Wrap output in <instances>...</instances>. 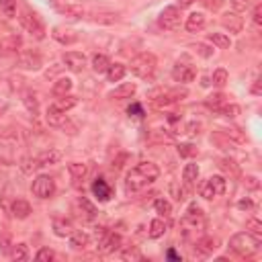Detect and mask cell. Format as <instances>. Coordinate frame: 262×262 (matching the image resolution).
<instances>
[{"instance_id":"35","label":"cell","mask_w":262,"mask_h":262,"mask_svg":"<svg viewBox=\"0 0 262 262\" xmlns=\"http://www.w3.org/2000/svg\"><path fill=\"white\" fill-rule=\"evenodd\" d=\"M166 234V221L164 219H154L150 223V238L152 240H158V238H162Z\"/></svg>"},{"instance_id":"42","label":"cell","mask_w":262,"mask_h":262,"mask_svg":"<svg viewBox=\"0 0 262 262\" xmlns=\"http://www.w3.org/2000/svg\"><path fill=\"white\" fill-rule=\"evenodd\" d=\"M121 258L123 260H145L143 254L138 250V246H129V248H125L123 252H121Z\"/></svg>"},{"instance_id":"22","label":"cell","mask_w":262,"mask_h":262,"mask_svg":"<svg viewBox=\"0 0 262 262\" xmlns=\"http://www.w3.org/2000/svg\"><path fill=\"white\" fill-rule=\"evenodd\" d=\"M211 142H213L215 145H217V147H221V150H230V152L238 147V143H236L234 140L227 138V135H225L223 131H215V133L211 135Z\"/></svg>"},{"instance_id":"40","label":"cell","mask_w":262,"mask_h":262,"mask_svg":"<svg viewBox=\"0 0 262 262\" xmlns=\"http://www.w3.org/2000/svg\"><path fill=\"white\" fill-rule=\"evenodd\" d=\"M227 78H230V76H227V70H225V68H217V70L213 72L211 80H213V84L217 86V88H223V86L227 84Z\"/></svg>"},{"instance_id":"12","label":"cell","mask_w":262,"mask_h":262,"mask_svg":"<svg viewBox=\"0 0 262 262\" xmlns=\"http://www.w3.org/2000/svg\"><path fill=\"white\" fill-rule=\"evenodd\" d=\"M98 252L100 254H111V252H115V250L121 246V236L119 234H113V232H102L98 238Z\"/></svg>"},{"instance_id":"2","label":"cell","mask_w":262,"mask_h":262,"mask_svg":"<svg viewBox=\"0 0 262 262\" xmlns=\"http://www.w3.org/2000/svg\"><path fill=\"white\" fill-rule=\"evenodd\" d=\"M230 248L234 250V252L240 254V256H250V254H254L256 250L260 248V238L248 234V232H240V234L232 236Z\"/></svg>"},{"instance_id":"26","label":"cell","mask_w":262,"mask_h":262,"mask_svg":"<svg viewBox=\"0 0 262 262\" xmlns=\"http://www.w3.org/2000/svg\"><path fill=\"white\" fill-rule=\"evenodd\" d=\"M125 74H127V68H125L123 64H111L109 70H107L109 82H119V80H123Z\"/></svg>"},{"instance_id":"17","label":"cell","mask_w":262,"mask_h":262,"mask_svg":"<svg viewBox=\"0 0 262 262\" xmlns=\"http://www.w3.org/2000/svg\"><path fill=\"white\" fill-rule=\"evenodd\" d=\"M205 25H207V19H205L203 13H192L187 17V23H185V27L189 33H199Z\"/></svg>"},{"instance_id":"15","label":"cell","mask_w":262,"mask_h":262,"mask_svg":"<svg viewBox=\"0 0 262 262\" xmlns=\"http://www.w3.org/2000/svg\"><path fill=\"white\" fill-rule=\"evenodd\" d=\"M221 25L230 31V33H240L244 29V21L238 13H225L221 17Z\"/></svg>"},{"instance_id":"29","label":"cell","mask_w":262,"mask_h":262,"mask_svg":"<svg viewBox=\"0 0 262 262\" xmlns=\"http://www.w3.org/2000/svg\"><path fill=\"white\" fill-rule=\"evenodd\" d=\"M203 221V209L197 207L195 203L189 205V209H187V215H185V223H192V225H197Z\"/></svg>"},{"instance_id":"23","label":"cell","mask_w":262,"mask_h":262,"mask_svg":"<svg viewBox=\"0 0 262 262\" xmlns=\"http://www.w3.org/2000/svg\"><path fill=\"white\" fill-rule=\"evenodd\" d=\"M53 232H55V236H60V238L70 236V234L74 232L72 221H70V219H66V217H58V219H53Z\"/></svg>"},{"instance_id":"60","label":"cell","mask_w":262,"mask_h":262,"mask_svg":"<svg viewBox=\"0 0 262 262\" xmlns=\"http://www.w3.org/2000/svg\"><path fill=\"white\" fill-rule=\"evenodd\" d=\"M192 2H197V0H178V8H187V6H191Z\"/></svg>"},{"instance_id":"16","label":"cell","mask_w":262,"mask_h":262,"mask_svg":"<svg viewBox=\"0 0 262 262\" xmlns=\"http://www.w3.org/2000/svg\"><path fill=\"white\" fill-rule=\"evenodd\" d=\"M93 195L98 199V201H109L111 195H113V191L109 187V182L105 178H96L93 182Z\"/></svg>"},{"instance_id":"55","label":"cell","mask_w":262,"mask_h":262,"mask_svg":"<svg viewBox=\"0 0 262 262\" xmlns=\"http://www.w3.org/2000/svg\"><path fill=\"white\" fill-rule=\"evenodd\" d=\"M252 19H254V23H256L258 27L262 25V6H260V4L254 6V15H252Z\"/></svg>"},{"instance_id":"62","label":"cell","mask_w":262,"mask_h":262,"mask_svg":"<svg viewBox=\"0 0 262 262\" xmlns=\"http://www.w3.org/2000/svg\"><path fill=\"white\" fill-rule=\"evenodd\" d=\"M168 258H170V260H178V256H176L174 250H168Z\"/></svg>"},{"instance_id":"19","label":"cell","mask_w":262,"mask_h":262,"mask_svg":"<svg viewBox=\"0 0 262 262\" xmlns=\"http://www.w3.org/2000/svg\"><path fill=\"white\" fill-rule=\"evenodd\" d=\"M10 211H13V215L17 219H27L31 215V205L25 199H17V201H13V205H10Z\"/></svg>"},{"instance_id":"56","label":"cell","mask_w":262,"mask_h":262,"mask_svg":"<svg viewBox=\"0 0 262 262\" xmlns=\"http://www.w3.org/2000/svg\"><path fill=\"white\" fill-rule=\"evenodd\" d=\"M201 2L207 8H211V10H217L221 6V0H201Z\"/></svg>"},{"instance_id":"5","label":"cell","mask_w":262,"mask_h":262,"mask_svg":"<svg viewBox=\"0 0 262 262\" xmlns=\"http://www.w3.org/2000/svg\"><path fill=\"white\" fill-rule=\"evenodd\" d=\"M51 6L58 10L60 15L70 17V19H82L86 17V10L82 4L72 2V0H51Z\"/></svg>"},{"instance_id":"41","label":"cell","mask_w":262,"mask_h":262,"mask_svg":"<svg viewBox=\"0 0 262 262\" xmlns=\"http://www.w3.org/2000/svg\"><path fill=\"white\" fill-rule=\"evenodd\" d=\"M154 209L162 215V217H168L170 213H172V205H170V201H166V199H156V203H154Z\"/></svg>"},{"instance_id":"1","label":"cell","mask_w":262,"mask_h":262,"mask_svg":"<svg viewBox=\"0 0 262 262\" xmlns=\"http://www.w3.org/2000/svg\"><path fill=\"white\" fill-rule=\"evenodd\" d=\"M160 176V168L154 162H140L135 168H131L125 178V191L127 192H138L142 189H145L147 185H152L154 180H158Z\"/></svg>"},{"instance_id":"37","label":"cell","mask_w":262,"mask_h":262,"mask_svg":"<svg viewBox=\"0 0 262 262\" xmlns=\"http://www.w3.org/2000/svg\"><path fill=\"white\" fill-rule=\"evenodd\" d=\"M223 102H227V96L223 95V93H215V95H209L207 96V100H205V105L207 107H211L213 111H217Z\"/></svg>"},{"instance_id":"13","label":"cell","mask_w":262,"mask_h":262,"mask_svg":"<svg viewBox=\"0 0 262 262\" xmlns=\"http://www.w3.org/2000/svg\"><path fill=\"white\" fill-rule=\"evenodd\" d=\"M172 78L176 82H182V84H189L192 82L197 78V70H195V66H191V64H176L172 68Z\"/></svg>"},{"instance_id":"45","label":"cell","mask_w":262,"mask_h":262,"mask_svg":"<svg viewBox=\"0 0 262 262\" xmlns=\"http://www.w3.org/2000/svg\"><path fill=\"white\" fill-rule=\"evenodd\" d=\"M246 230H248V234H252V236L260 238V236H262V223H260V219H256V217L248 219V221H246Z\"/></svg>"},{"instance_id":"25","label":"cell","mask_w":262,"mask_h":262,"mask_svg":"<svg viewBox=\"0 0 262 262\" xmlns=\"http://www.w3.org/2000/svg\"><path fill=\"white\" fill-rule=\"evenodd\" d=\"M88 19L93 23H98V25H113V23L119 21V15H115V13H90Z\"/></svg>"},{"instance_id":"51","label":"cell","mask_w":262,"mask_h":262,"mask_svg":"<svg viewBox=\"0 0 262 262\" xmlns=\"http://www.w3.org/2000/svg\"><path fill=\"white\" fill-rule=\"evenodd\" d=\"M219 166H221L223 170H227V172H232V174H238V172H240V168H238V164H236L234 160H230V158H225V160H221V162H219Z\"/></svg>"},{"instance_id":"9","label":"cell","mask_w":262,"mask_h":262,"mask_svg":"<svg viewBox=\"0 0 262 262\" xmlns=\"http://www.w3.org/2000/svg\"><path fill=\"white\" fill-rule=\"evenodd\" d=\"M21 25L25 27L35 39H43L45 37V27H43V23L37 19V15H31V13H27V10H23L21 13Z\"/></svg>"},{"instance_id":"31","label":"cell","mask_w":262,"mask_h":262,"mask_svg":"<svg viewBox=\"0 0 262 262\" xmlns=\"http://www.w3.org/2000/svg\"><path fill=\"white\" fill-rule=\"evenodd\" d=\"M23 102H25V107L33 113V115H37V111H39V98H37V95L33 93V90H25V93H23Z\"/></svg>"},{"instance_id":"57","label":"cell","mask_w":262,"mask_h":262,"mask_svg":"<svg viewBox=\"0 0 262 262\" xmlns=\"http://www.w3.org/2000/svg\"><path fill=\"white\" fill-rule=\"evenodd\" d=\"M199 129H201V123H189L187 125V133H191V135H197Z\"/></svg>"},{"instance_id":"59","label":"cell","mask_w":262,"mask_h":262,"mask_svg":"<svg viewBox=\"0 0 262 262\" xmlns=\"http://www.w3.org/2000/svg\"><path fill=\"white\" fill-rule=\"evenodd\" d=\"M238 207H240V209H254V203L250 199H244V201L238 203Z\"/></svg>"},{"instance_id":"38","label":"cell","mask_w":262,"mask_h":262,"mask_svg":"<svg viewBox=\"0 0 262 262\" xmlns=\"http://www.w3.org/2000/svg\"><path fill=\"white\" fill-rule=\"evenodd\" d=\"M197 178H199V166L197 164H187L185 170H182V180L191 185V182H195Z\"/></svg>"},{"instance_id":"6","label":"cell","mask_w":262,"mask_h":262,"mask_svg":"<svg viewBox=\"0 0 262 262\" xmlns=\"http://www.w3.org/2000/svg\"><path fill=\"white\" fill-rule=\"evenodd\" d=\"M31 191H33V195L39 197V199H49V197H53V192H55V182H53L51 176L41 174V176H37L35 180H33Z\"/></svg>"},{"instance_id":"36","label":"cell","mask_w":262,"mask_h":262,"mask_svg":"<svg viewBox=\"0 0 262 262\" xmlns=\"http://www.w3.org/2000/svg\"><path fill=\"white\" fill-rule=\"evenodd\" d=\"M209 41H211L213 45H217L219 49H227V48L232 45L230 37L223 35V33H209Z\"/></svg>"},{"instance_id":"61","label":"cell","mask_w":262,"mask_h":262,"mask_svg":"<svg viewBox=\"0 0 262 262\" xmlns=\"http://www.w3.org/2000/svg\"><path fill=\"white\" fill-rule=\"evenodd\" d=\"M252 93H254V95H260V93H262V88H260V80H254V86H252Z\"/></svg>"},{"instance_id":"34","label":"cell","mask_w":262,"mask_h":262,"mask_svg":"<svg viewBox=\"0 0 262 262\" xmlns=\"http://www.w3.org/2000/svg\"><path fill=\"white\" fill-rule=\"evenodd\" d=\"M76 102H78V98L76 96H72V95H62L58 100H55V109H60V111H70L72 107H76Z\"/></svg>"},{"instance_id":"46","label":"cell","mask_w":262,"mask_h":262,"mask_svg":"<svg viewBox=\"0 0 262 262\" xmlns=\"http://www.w3.org/2000/svg\"><path fill=\"white\" fill-rule=\"evenodd\" d=\"M217 113H219V115H223V117H236L238 113H240V107H238V105H227V102H223V105L217 109Z\"/></svg>"},{"instance_id":"18","label":"cell","mask_w":262,"mask_h":262,"mask_svg":"<svg viewBox=\"0 0 262 262\" xmlns=\"http://www.w3.org/2000/svg\"><path fill=\"white\" fill-rule=\"evenodd\" d=\"M51 35H53L55 41H60L62 45H72V43L78 41V35H76L74 31H70V29H60V27H55Z\"/></svg>"},{"instance_id":"54","label":"cell","mask_w":262,"mask_h":262,"mask_svg":"<svg viewBox=\"0 0 262 262\" xmlns=\"http://www.w3.org/2000/svg\"><path fill=\"white\" fill-rule=\"evenodd\" d=\"M244 187L250 189V191H256V189L260 187V182H258L256 176H246V178H244Z\"/></svg>"},{"instance_id":"27","label":"cell","mask_w":262,"mask_h":262,"mask_svg":"<svg viewBox=\"0 0 262 262\" xmlns=\"http://www.w3.org/2000/svg\"><path fill=\"white\" fill-rule=\"evenodd\" d=\"M88 244H90L88 234H84V232H72L70 234V246L74 250H84Z\"/></svg>"},{"instance_id":"44","label":"cell","mask_w":262,"mask_h":262,"mask_svg":"<svg viewBox=\"0 0 262 262\" xmlns=\"http://www.w3.org/2000/svg\"><path fill=\"white\" fill-rule=\"evenodd\" d=\"M199 195H201L203 199H207V201L215 199V191H213V187L209 185V178H207V180H203L201 185H199Z\"/></svg>"},{"instance_id":"47","label":"cell","mask_w":262,"mask_h":262,"mask_svg":"<svg viewBox=\"0 0 262 262\" xmlns=\"http://www.w3.org/2000/svg\"><path fill=\"white\" fill-rule=\"evenodd\" d=\"M176 150H178V154H180L182 158H192V156H197V152H199L192 143H180Z\"/></svg>"},{"instance_id":"14","label":"cell","mask_w":262,"mask_h":262,"mask_svg":"<svg viewBox=\"0 0 262 262\" xmlns=\"http://www.w3.org/2000/svg\"><path fill=\"white\" fill-rule=\"evenodd\" d=\"M64 64H66L68 70H72V72H82L84 66H86V58H84V53L68 51V53H64Z\"/></svg>"},{"instance_id":"33","label":"cell","mask_w":262,"mask_h":262,"mask_svg":"<svg viewBox=\"0 0 262 262\" xmlns=\"http://www.w3.org/2000/svg\"><path fill=\"white\" fill-rule=\"evenodd\" d=\"M109 66H111V60L107 58V55H102V53H96L95 58H93V70L96 74H102V72H107L109 70Z\"/></svg>"},{"instance_id":"10","label":"cell","mask_w":262,"mask_h":262,"mask_svg":"<svg viewBox=\"0 0 262 262\" xmlns=\"http://www.w3.org/2000/svg\"><path fill=\"white\" fill-rule=\"evenodd\" d=\"M72 211H74V215L78 219H82V221H93L95 217H96V207L93 203H90L88 199H84V197H80V199H76L74 201V205H72Z\"/></svg>"},{"instance_id":"21","label":"cell","mask_w":262,"mask_h":262,"mask_svg":"<svg viewBox=\"0 0 262 262\" xmlns=\"http://www.w3.org/2000/svg\"><path fill=\"white\" fill-rule=\"evenodd\" d=\"M21 45H23V39L19 35H8L4 39H0V51H4V53H15L21 49Z\"/></svg>"},{"instance_id":"53","label":"cell","mask_w":262,"mask_h":262,"mask_svg":"<svg viewBox=\"0 0 262 262\" xmlns=\"http://www.w3.org/2000/svg\"><path fill=\"white\" fill-rule=\"evenodd\" d=\"M232 6L236 13H244V10L250 6V0H232Z\"/></svg>"},{"instance_id":"3","label":"cell","mask_w":262,"mask_h":262,"mask_svg":"<svg viewBox=\"0 0 262 262\" xmlns=\"http://www.w3.org/2000/svg\"><path fill=\"white\" fill-rule=\"evenodd\" d=\"M129 66H131V72H133L135 76H140V78H152L154 72H156L158 60H156L154 53L143 51V53H140V55H135Z\"/></svg>"},{"instance_id":"7","label":"cell","mask_w":262,"mask_h":262,"mask_svg":"<svg viewBox=\"0 0 262 262\" xmlns=\"http://www.w3.org/2000/svg\"><path fill=\"white\" fill-rule=\"evenodd\" d=\"M158 25L164 31H174L180 27V8L178 6H166L160 17H158Z\"/></svg>"},{"instance_id":"11","label":"cell","mask_w":262,"mask_h":262,"mask_svg":"<svg viewBox=\"0 0 262 262\" xmlns=\"http://www.w3.org/2000/svg\"><path fill=\"white\" fill-rule=\"evenodd\" d=\"M17 66L23 68V70H39V68L43 66V58H41V53H37V51L25 49V51L19 53Z\"/></svg>"},{"instance_id":"39","label":"cell","mask_w":262,"mask_h":262,"mask_svg":"<svg viewBox=\"0 0 262 262\" xmlns=\"http://www.w3.org/2000/svg\"><path fill=\"white\" fill-rule=\"evenodd\" d=\"M209 185H211V187H213V191H215V197L223 195L225 189H227V182H225V178H223V176H211V178H209Z\"/></svg>"},{"instance_id":"58","label":"cell","mask_w":262,"mask_h":262,"mask_svg":"<svg viewBox=\"0 0 262 262\" xmlns=\"http://www.w3.org/2000/svg\"><path fill=\"white\" fill-rule=\"evenodd\" d=\"M0 248H2L4 252H8V248H10V238L8 236H0Z\"/></svg>"},{"instance_id":"20","label":"cell","mask_w":262,"mask_h":262,"mask_svg":"<svg viewBox=\"0 0 262 262\" xmlns=\"http://www.w3.org/2000/svg\"><path fill=\"white\" fill-rule=\"evenodd\" d=\"M135 90H138V86H135L133 82H125L121 86H117L115 90L111 93V98H115V100H123V98H131L135 95Z\"/></svg>"},{"instance_id":"63","label":"cell","mask_w":262,"mask_h":262,"mask_svg":"<svg viewBox=\"0 0 262 262\" xmlns=\"http://www.w3.org/2000/svg\"><path fill=\"white\" fill-rule=\"evenodd\" d=\"M4 113H6V107H4V105H0V117H2Z\"/></svg>"},{"instance_id":"4","label":"cell","mask_w":262,"mask_h":262,"mask_svg":"<svg viewBox=\"0 0 262 262\" xmlns=\"http://www.w3.org/2000/svg\"><path fill=\"white\" fill-rule=\"evenodd\" d=\"M45 121L49 123V127H58V129H70L68 133H76V127L72 125V121L68 119V115L64 111H60V109H55L53 105L48 109V115H45Z\"/></svg>"},{"instance_id":"50","label":"cell","mask_w":262,"mask_h":262,"mask_svg":"<svg viewBox=\"0 0 262 262\" xmlns=\"http://www.w3.org/2000/svg\"><path fill=\"white\" fill-rule=\"evenodd\" d=\"M35 258H37L39 262H51V260L55 258V252H53V250H49V248H41L39 252L35 254Z\"/></svg>"},{"instance_id":"30","label":"cell","mask_w":262,"mask_h":262,"mask_svg":"<svg viewBox=\"0 0 262 262\" xmlns=\"http://www.w3.org/2000/svg\"><path fill=\"white\" fill-rule=\"evenodd\" d=\"M70 90H72V80H70V78H58V80L53 82L51 93L55 96H62V95H68Z\"/></svg>"},{"instance_id":"24","label":"cell","mask_w":262,"mask_h":262,"mask_svg":"<svg viewBox=\"0 0 262 262\" xmlns=\"http://www.w3.org/2000/svg\"><path fill=\"white\" fill-rule=\"evenodd\" d=\"M195 248H197V252H201V254H211L213 250L217 248V240L211 238V236H205V238H201V240H197Z\"/></svg>"},{"instance_id":"48","label":"cell","mask_w":262,"mask_h":262,"mask_svg":"<svg viewBox=\"0 0 262 262\" xmlns=\"http://www.w3.org/2000/svg\"><path fill=\"white\" fill-rule=\"evenodd\" d=\"M39 164H37V158H23L21 160V170L23 172H33V170H37Z\"/></svg>"},{"instance_id":"49","label":"cell","mask_w":262,"mask_h":262,"mask_svg":"<svg viewBox=\"0 0 262 262\" xmlns=\"http://www.w3.org/2000/svg\"><path fill=\"white\" fill-rule=\"evenodd\" d=\"M0 10H2L6 17H15V15H17L15 0H0Z\"/></svg>"},{"instance_id":"43","label":"cell","mask_w":262,"mask_h":262,"mask_svg":"<svg viewBox=\"0 0 262 262\" xmlns=\"http://www.w3.org/2000/svg\"><path fill=\"white\" fill-rule=\"evenodd\" d=\"M10 256H13L17 262H23V260H27L29 258V248L25 244H17L13 248V252H10Z\"/></svg>"},{"instance_id":"52","label":"cell","mask_w":262,"mask_h":262,"mask_svg":"<svg viewBox=\"0 0 262 262\" xmlns=\"http://www.w3.org/2000/svg\"><path fill=\"white\" fill-rule=\"evenodd\" d=\"M192 49H195L199 55H203V58H211V55H213V49H211V48H207L205 43H197V45H192Z\"/></svg>"},{"instance_id":"28","label":"cell","mask_w":262,"mask_h":262,"mask_svg":"<svg viewBox=\"0 0 262 262\" xmlns=\"http://www.w3.org/2000/svg\"><path fill=\"white\" fill-rule=\"evenodd\" d=\"M60 158H62V154L58 150H49V152H43V154L37 156V164H39V168L41 166H49V164H58Z\"/></svg>"},{"instance_id":"32","label":"cell","mask_w":262,"mask_h":262,"mask_svg":"<svg viewBox=\"0 0 262 262\" xmlns=\"http://www.w3.org/2000/svg\"><path fill=\"white\" fill-rule=\"evenodd\" d=\"M68 172H70L72 178L82 180L86 176V172H88V166L82 164V162H72V164H68Z\"/></svg>"},{"instance_id":"8","label":"cell","mask_w":262,"mask_h":262,"mask_svg":"<svg viewBox=\"0 0 262 262\" xmlns=\"http://www.w3.org/2000/svg\"><path fill=\"white\" fill-rule=\"evenodd\" d=\"M182 96H187V90L185 88H170V90H158V93H152V98H154V105L156 107L172 105V102L180 100Z\"/></svg>"}]
</instances>
